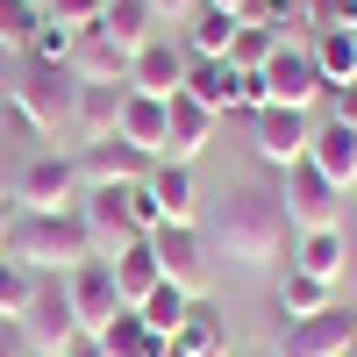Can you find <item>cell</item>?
Segmentation results:
<instances>
[{
	"label": "cell",
	"instance_id": "obj_1",
	"mask_svg": "<svg viewBox=\"0 0 357 357\" xmlns=\"http://www.w3.org/2000/svg\"><path fill=\"white\" fill-rule=\"evenodd\" d=\"M207 243H215L236 272H272V264L293 257V222H286V200L279 186H264V178H243L222 207H215V229H207Z\"/></svg>",
	"mask_w": 357,
	"mask_h": 357
},
{
	"label": "cell",
	"instance_id": "obj_2",
	"mask_svg": "<svg viewBox=\"0 0 357 357\" xmlns=\"http://www.w3.org/2000/svg\"><path fill=\"white\" fill-rule=\"evenodd\" d=\"M8 257L29 264L36 279H65V272H79V264L93 257V243H86V222L79 215H22V207H15Z\"/></svg>",
	"mask_w": 357,
	"mask_h": 357
},
{
	"label": "cell",
	"instance_id": "obj_3",
	"mask_svg": "<svg viewBox=\"0 0 357 357\" xmlns=\"http://www.w3.org/2000/svg\"><path fill=\"white\" fill-rule=\"evenodd\" d=\"M8 114L36 143H72V79L50 65H22V79L8 86Z\"/></svg>",
	"mask_w": 357,
	"mask_h": 357
},
{
	"label": "cell",
	"instance_id": "obj_4",
	"mask_svg": "<svg viewBox=\"0 0 357 357\" xmlns=\"http://www.w3.org/2000/svg\"><path fill=\"white\" fill-rule=\"evenodd\" d=\"M79 193H86V178H79L72 151H36L15 172V186H8V200L22 207V215H72Z\"/></svg>",
	"mask_w": 357,
	"mask_h": 357
},
{
	"label": "cell",
	"instance_id": "obj_5",
	"mask_svg": "<svg viewBox=\"0 0 357 357\" xmlns=\"http://www.w3.org/2000/svg\"><path fill=\"white\" fill-rule=\"evenodd\" d=\"M15 329H22V350H29V357H65V350L86 336V329H79V314H72L65 279H36L29 307L15 314Z\"/></svg>",
	"mask_w": 357,
	"mask_h": 357
},
{
	"label": "cell",
	"instance_id": "obj_6",
	"mask_svg": "<svg viewBox=\"0 0 357 357\" xmlns=\"http://www.w3.org/2000/svg\"><path fill=\"white\" fill-rule=\"evenodd\" d=\"M279 200H286L293 236H307V229H343V186H329V178H321L307 158H301V165H286Z\"/></svg>",
	"mask_w": 357,
	"mask_h": 357
},
{
	"label": "cell",
	"instance_id": "obj_7",
	"mask_svg": "<svg viewBox=\"0 0 357 357\" xmlns=\"http://www.w3.org/2000/svg\"><path fill=\"white\" fill-rule=\"evenodd\" d=\"M72 215L86 222V243H93V257H107V264L122 257V250H136V243H143V229L129 222V200H122V186H86Z\"/></svg>",
	"mask_w": 357,
	"mask_h": 357
},
{
	"label": "cell",
	"instance_id": "obj_8",
	"mask_svg": "<svg viewBox=\"0 0 357 357\" xmlns=\"http://www.w3.org/2000/svg\"><path fill=\"white\" fill-rule=\"evenodd\" d=\"M143 243H151L158 272H165L172 286H186L193 301L207 293V229H200V222H165V229L143 236Z\"/></svg>",
	"mask_w": 357,
	"mask_h": 357
},
{
	"label": "cell",
	"instance_id": "obj_9",
	"mask_svg": "<svg viewBox=\"0 0 357 357\" xmlns=\"http://www.w3.org/2000/svg\"><path fill=\"white\" fill-rule=\"evenodd\" d=\"M264 93H272V107H314L329 86H321V72H314V57H307V43H286L279 36V50L264 57Z\"/></svg>",
	"mask_w": 357,
	"mask_h": 357
},
{
	"label": "cell",
	"instance_id": "obj_10",
	"mask_svg": "<svg viewBox=\"0 0 357 357\" xmlns=\"http://www.w3.org/2000/svg\"><path fill=\"white\" fill-rule=\"evenodd\" d=\"M250 136H257V165L286 172V165H301V158H307L314 122H307L301 107H257V114H250Z\"/></svg>",
	"mask_w": 357,
	"mask_h": 357
},
{
	"label": "cell",
	"instance_id": "obj_11",
	"mask_svg": "<svg viewBox=\"0 0 357 357\" xmlns=\"http://www.w3.org/2000/svg\"><path fill=\"white\" fill-rule=\"evenodd\" d=\"M65 293H72V314L86 336H100L114 314H122V293H114V264L107 257H86L79 272H65Z\"/></svg>",
	"mask_w": 357,
	"mask_h": 357
},
{
	"label": "cell",
	"instance_id": "obj_12",
	"mask_svg": "<svg viewBox=\"0 0 357 357\" xmlns=\"http://www.w3.org/2000/svg\"><path fill=\"white\" fill-rule=\"evenodd\" d=\"M350 307L336 301L329 314H307V321H286V336H279V350L272 357H350Z\"/></svg>",
	"mask_w": 357,
	"mask_h": 357
},
{
	"label": "cell",
	"instance_id": "obj_13",
	"mask_svg": "<svg viewBox=\"0 0 357 357\" xmlns=\"http://www.w3.org/2000/svg\"><path fill=\"white\" fill-rule=\"evenodd\" d=\"M178 86H186V43H178V36H151V43L129 57V93L172 100Z\"/></svg>",
	"mask_w": 357,
	"mask_h": 357
},
{
	"label": "cell",
	"instance_id": "obj_14",
	"mask_svg": "<svg viewBox=\"0 0 357 357\" xmlns=\"http://www.w3.org/2000/svg\"><path fill=\"white\" fill-rule=\"evenodd\" d=\"M122 100H129V86H72V151L107 143L122 129Z\"/></svg>",
	"mask_w": 357,
	"mask_h": 357
},
{
	"label": "cell",
	"instance_id": "obj_15",
	"mask_svg": "<svg viewBox=\"0 0 357 357\" xmlns=\"http://www.w3.org/2000/svg\"><path fill=\"white\" fill-rule=\"evenodd\" d=\"M72 158H79V178H86V186H143V178H151V158H143L136 143H122V136L86 143V151H72Z\"/></svg>",
	"mask_w": 357,
	"mask_h": 357
},
{
	"label": "cell",
	"instance_id": "obj_16",
	"mask_svg": "<svg viewBox=\"0 0 357 357\" xmlns=\"http://www.w3.org/2000/svg\"><path fill=\"white\" fill-rule=\"evenodd\" d=\"M65 79L72 86H129V50L114 43V36H100V29H79Z\"/></svg>",
	"mask_w": 357,
	"mask_h": 357
},
{
	"label": "cell",
	"instance_id": "obj_17",
	"mask_svg": "<svg viewBox=\"0 0 357 357\" xmlns=\"http://www.w3.org/2000/svg\"><path fill=\"white\" fill-rule=\"evenodd\" d=\"M143 193L158 200V215H165V222H200V186H193V165L158 158V165H151V178H143Z\"/></svg>",
	"mask_w": 357,
	"mask_h": 357
},
{
	"label": "cell",
	"instance_id": "obj_18",
	"mask_svg": "<svg viewBox=\"0 0 357 357\" xmlns=\"http://www.w3.org/2000/svg\"><path fill=\"white\" fill-rule=\"evenodd\" d=\"M307 165L329 178V186H357V129H343V122H321L314 136H307Z\"/></svg>",
	"mask_w": 357,
	"mask_h": 357
},
{
	"label": "cell",
	"instance_id": "obj_19",
	"mask_svg": "<svg viewBox=\"0 0 357 357\" xmlns=\"http://www.w3.org/2000/svg\"><path fill=\"white\" fill-rule=\"evenodd\" d=\"M215 122L222 114H207L193 93H172V129H165V158L172 165H193L200 151H207V136H215Z\"/></svg>",
	"mask_w": 357,
	"mask_h": 357
},
{
	"label": "cell",
	"instance_id": "obj_20",
	"mask_svg": "<svg viewBox=\"0 0 357 357\" xmlns=\"http://www.w3.org/2000/svg\"><path fill=\"white\" fill-rule=\"evenodd\" d=\"M165 129H172V100H151V93H129L122 100V129H114V136L136 143L151 165L165 158Z\"/></svg>",
	"mask_w": 357,
	"mask_h": 357
},
{
	"label": "cell",
	"instance_id": "obj_21",
	"mask_svg": "<svg viewBox=\"0 0 357 357\" xmlns=\"http://www.w3.org/2000/svg\"><path fill=\"white\" fill-rule=\"evenodd\" d=\"M93 29H100V36H114V43H122L129 57H136L143 43H151V36H172V29L158 22V8H151V0H107Z\"/></svg>",
	"mask_w": 357,
	"mask_h": 357
},
{
	"label": "cell",
	"instance_id": "obj_22",
	"mask_svg": "<svg viewBox=\"0 0 357 357\" xmlns=\"http://www.w3.org/2000/svg\"><path fill=\"white\" fill-rule=\"evenodd\" d=\"M236 72L229 57H186V86H178V93H193L207 114H236Z\"/></svg>",
	"mask_w": 357,
	"mask_h": 357
},
{
	"label": "cell",
	"instance_id": "obj_23",
	"mask_svg": "<svg viewBox=\"0 0 357 357\" xmlns=\"http://www.w3.org/2000/svg\"><path fill=\"white\" fill-rule=\"evenodd\" d=\"M307 57H314V72L321 86H357V29H314L307 36Z\"/></svg>",
	"mask_w": 357,
	"mask_h": 357
},
{
	"label": "cell",
	"instance_id": "obj_24",
	"mask_svg": "<svg viewBox=\"0 0 357 357\" xmlns=\"http://www.w3.org/2000/svg\"><path fill=\"white\" fill-rule=\"evenodd\" d=\"M172 343L186 350V357H229V321H222V307L200 293V301H193V314L178 321V336H172Z\"/></svg>",
	"mask_w": 357,
	"mask_h": 357
},
{
	"label": "cell",
	"instance_id": "obj_25",
	"mask_svg": "<svg viewBox=\"0 0 357 357\" xmlns=\"http://www.w3.org/2000/svg\"><path fill=\"white\" fill-rule=\"evenodd\" d=\"M236 29H243V22H236L229 8H207V0H200V8L186 15V36H178V43H186V57H229Z\"/></svg>",
	"mask_w": 357,
	"mask_h": 357
},
{
	"label": "cell",
	"instance_id": "obj_26",
	"mask_svg": "<svg viewBox=\"0 0 357 357\" xmlns=\"http://www.w3.org/2000/svg\"><path fill=\"white\" fill-rule=\"evenodd\" d=\"M293 272H307V279H343V229H307V236H293Z\"/></svg>",
	"mask_w": 357,
	"mask_h": 357
},
{
	"label": "cell",
	"instance_id": "obj_27",
	"mask_svg": "<svg viewBox=\"0 0 357 357\" xmlns=\"http://www.w3.org/2000/svg\"><path fill=\"white\" fill-rule=\"evenodd\" d=\"M93 343H100V357H158V350H165V336H158L136 307H122V314H114Z\"/></svg>",
	"mask_w": 357,
	"mask_h": 357
},
{
	"label": "cell",
	"instance_id": "obj_28",
	"mask_svg": "<svg viewBox=\"0 0 357 357\" xmlns=\"http://www.w3.org/2000/svg\"><path fill=\"white\" fill-rule=\"evenodd\" d=\"M329 307H336L329 279H307V272H293V264L279 272V314L286 321H307V314H329Z\"/></svg>",
	"mask_w": 357,
	"mask_h": 357
},
{
	"label": "cell",
	"instance_id": "obj_29",
	"mask_svg": "<svg viewBox=\"0 0 357 357\" xmlns=\"http://www.w3.org/2000/svg\"><path fill=\"white\" fill-rule=\"evenodd\" d=\"M158 286H165V272H158L151 243H136V250H122V257H114V293H122V307H143Z\"/></svg>",
	"mask_w": 357,
	"mask_h": 357
},
{
	"label": "cell",
	"instance_id": "obj_30",
	"mask_svg": "<svg viewBox=\"0 0 357 357\" xmlns=\"http://www.w3.org/2000/svg\"><path fill=\"white\" fill-rule=\"evenodd\" d=\"M136 314H143V321H151V329H158V336L172 343V336H178V321H186V314H193V293L165 279V286H158V293H151V301H143Z\"/></svg>",
	"mask_w": 357,
	"mask_h": 357
},
{
	"label": "cell",
	"instance_id": "obj_31",
	"mask_svg": "<svg viewBox=\"0 0 357 357\" xmlns=\"http://www.w3.org/2000/svg\"><path fill=\"white\" fill-rule=\"evenodd\" d=\"M72 43H79V29H65V22H36V36H29V65H50V72H65L72 65Z\"/></svg>",
	"mask_w": 357,
	"mask_h": 357
},
{
	"label": "cell",
	"instance_id": "obj_32",
	"mask_svg": "<svg viewBox=\"0 0 357 357\" xmlns=\"http://www.w3.org/2000/svg\"><path fill=\"white\" fill-rule=\"evenodd\" d=\"M236 22L286 36V22H307V0H236Z\"/></svg>",
	"mask_w": 357,
	"mask_h": 357
},
{
	"label": "cell",
	"instance_id": "obj_33",
	"mask_svg": "<svg viewBox=\"0 0 357 357\" xmlns=\"http://www.w3.org/2000/svg\"><path fill=\"white\" fill-rule=\"evenodd\" d=\"M36 22H43V0H0V50H22L29 57Z\"/></svg>",
	"mask_w": 357,
	"mask_h": 357
},
{
	"label": "cell",
	"instance_id": "obj_34",
	"mask_svg": "<svg viewBox=\"0 0 357 357\" xmlns=\"http://www.w3.org/2000/svg\"><path fill=\"white\" fill-rule=\"evenodd\" d=\"M29 293H36V272H29V264H15L8 250H0V321H15V314L29 307Z\"/></svg>",
	"mask_w": 357,
	"mask_h": 357
},
{
	"label": "cell",
	"instance_id": "obj_35",
	"mask_svg": "<svg viewBox=\"0 0 357 357\" xmlns=\"http://www.w3.org/2000/svg\"><path fill=\"white\" fill-rule=\"evenodd\" d=\"M279 50V36L272 29H236V43H229V65L236 72H264V57Z\"/></svg>",
	"mask_w": 357,
	"mask_h": 357
},
{
	"label": "cell",
	"instance_id": "obj_36",
	"mask_svg": "<svg viewBox=\"0 0 357 357\" xmlns=\"http://www.w3.org/2000/svg\"><path fill=\"white\" fill-rule=\"evenodd\" d=\"M100 8H107V0H43V15H50V22H65V29H93Z\"/></svg>",
	"mask_w": 357,
	"mask_h": 357
},
{
	"label": "cell",
	"instance_id": "obj_37",
	"mask_svg": "<svg viewBox=\"0 0 357 357\" xmlns=\"http://www.w3.org/2000/svg\"><path fill=\"white\" fill-rule=\"evenodd\" d=\"M307 29H357V0H307Z\"/></svg>",
	"mask_w": 357,
	"mask_h": 357
},
{
	"label": "cell",
	"instance_id": "obj_38",
	"mask_svg": "<svg viewBox=\"0 0 357 357\" xmlns=\"http://www.w3.org/2000/svg\"><path fill=\"white\" fill-rule=\"evenodd\" d=\"M122 200H129V222H136L143 236H151V229H165V215H158V200L143 193V186H122Z\"/></svg>",
	"mask_w": 357,
	"mask_h": 357
},
{
	"label": "cell",
	"instance_id": "obj_39",
	"mask_svg": "<svg viewBox=\"0 0 357 357\" xmlns=\"http://www.w3.org/2000/svg\"><path fill=\"white\" fill-rule=\"evenodd\" d=\"M329 100H336V107H329V122H343V129H357V86H336Z\"/></svg>",
	"mask_w": 357,
	"mask_h": 357
},
{
	"label": "cell",
	"instance_id": "obj_40",
	"mask_svg": "<svg viewBox=\"0 0 357 357\" xmlns=\"http://www.w3.org/2000/svg\"><path fill=\"white\" fill-rule=\"evenodd\" d=\"M151 8H158V22H186V15L200 8V0H151Z\"/></svg>",
	"mask_w": 357,
	"mask_h": 357
},
{
	"label": "cell",
	"instance_id": "obj_41",
	"mask_svg": "<svg viewBox=\"0 0 357 357\" xmlns=\"http://www.w3.org/2000/svg\"><path fill=\"white\" fill-rule=\"evenodd\" d=\"M0 357H29V350H22V329H15V321H0Z\"/></svg>",
	"mask_w": 357,
	"mask_h": 357
},
{
	"label": "cell",
	"instance_id": "obj_42",
	"mask_svg": "<svg viewBox=\"0 0 357 357\" xmlns=\"http://www.w3.org/2000/svg\"><path fill=\"white\" fill-rule=\"evenodd\" d=\"M65 357H100V343H93V336H79V343H72Z\"/></svg>",
	"mask_w": 357,
	"mask_h": 357
},
{
	"label": "cell",
	"instance_id": "obj_43",
	"mask_svg": "<svg viewBox=\"0 0 357 357\" xmlns=\"http://www.w3.org/2000/svg\"><path fill=\"white\" fill-rule=\"evenodd\" d=\"M158 357H186V350H178V343H165V350H158Z\"/></svg>",
	"mask_w": 357,
	"mask_h": 357
},
{
	"label": "cell",
	"instance_id": "obj_44",
	"mask_svg": "<svg viewBox=\"0 0 357 357\" xmlns=\"http://www.w3.org/2000/svg\"><path fill=\"white\" fill-rule=\"evenodd\" d=\"M207 8H229V15H236V0H207Z\"/></svg>",
	"mask_w": 357,
	"mask_h": 357
},
{
	"label": "cell",
	"instance_id": "obj_45",
	"mask_svg": "<svg viewBox=\"0 0 357 357\" xmlns=\"http://www.w3.org/2000/svg\"><path fill=\"white\" fill-rule=\"evenodd\" d=\"M350 357H357V321H350Z\"/></svg>",
	"mask_w": 357,
	"mask_h": 357
},
{
	"label": "cell",
	"instance_id": "obj_46",
	"mask_svg": "<svg viewBox=\"0 0 357 357\" xmlns=\"http://www.w3.org/2000/svg\"><path fill=\"white\" fill-rule=\"evenodd\" d=\"M0 200H8V172H0Z\"/></svg>",
	"mask_w": 357,
	"mask_h": 357
},
{
	"label": "cell",
	"instance_id": "obj_47",
	"mask_svg": "<svg viewBox=\"0 0 357 357\" xmlns=\"http://www.w3.org/2000/svg\"><path fill=\"white\" fill-rule=\"evenodd\" d=\"M243 357H272V350H243Z\"/></svg>",
	"mask_w": 357,
	"mask_h": 357
}]
</instances>
